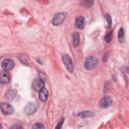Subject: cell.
<instances>
[{
    "label": "cell",
    "mask_w": 129,
    "mask_h": 129,
    "mask_svg": "<svg viewBox=\"0 0 129 129\" xmlns=\"http://www.w3.org/2000/svg\"><path fill=\"white\" fill-rule=\"evenodd\" d=\"M77 115L82 117V118H85L94 117L95 115V113L94 112L87 110V111H84L79 112L77 114Z\"/></svg>",
    "instance_id": "12"
},
{
    "label": "cell",
    "mask_w": 129,
    "mask_h": 129,
    "mask_svg": "<svg viewBox=\"0 0 129 129\" xmlns=\"http://www.w3.org/2000/svg\"><path fill=\"white\" fill-rule=\"evenodd\" d=\"M124 40V31L122 28H121L118 32V41L123 42Z\"/></svg>",
    "instance_id": "15"
},
{
    "label": "cell",
    "mask_w": 129,
    "mask_h": 129,
    "mask_svg": "<svg viewBox=\"0 0 129 129\" xmlns=\"http://www.w3.org/2000/svg\"><path fill=\"white\" fill-rule=\"evenodd\" d=\"M10 75L6 71L2 72L0 75V81L2 84H6L10 81Z\"/></svg>",
    "instance_id": "9"
},
{
    "label": "cell",
    "mask_w": 129,
    "mask_h": 129,
    "mask_svg": "<svg viewBox=\"0 0 129 129\" xmlns=\"http://www.w3.org/2000/svg\"><path fill=\"white\" fill-rule=\"evenodd\" d=\"M32 128H44L45 126L43 124L41 123H36L32 126Z\"/></svg>",
    "instance_id": "18"
},
{
    "label": "cell",
    "mask_w": 129,
    "mask_h": 129,
    "mask_svg": "<svg viewBox=\"0 0 129 129\" xmlns=\"http://www.w3.org/2000/svg\"><path fill=\"white\" fill-rule=\"evenodd\" d=\"M112 101L111 99L107 96H104L102 97L99 101V106L101 108L105 109L111 106L112 104Z\"/></svg>",
    "instance_id": "6"
},
{
    "label": "cell",
    "mask_w": 129,
    "mask_h": 129,
    "mask_svg": "<svg viewBox=\"0 0 129 129\" xmlns=\"http://www.w3.org/2000/svg\"><path fill=\"white\" fill-rule=\"evenodd\" d=\"M37 109V106L35 103L30 102L24 108V112L28 115H31L36 111Z\"/></svg>",
    "instance_id": "5"
},
{
    "label": "cell",
    "mask_w": 129,
    "mask_h": 129,
    "mask_svg": "<svg viewBox=\"0 0 129 129\" xmlns=\"http://www.w3.org/2000/svg\"><path fill=\"white\" fill-rule=\"evenodd\" d=\"M1 111L5 114H10L14 112V108L9 103L6 102H3L1 104Z\"/></svg>",
    "instance_id": "7"
},
{
    "label": "cell",
    "mask_w": 129,
    "mask_h": 129,
    "mask_svg": "<svg viewBox=\"0 0 129 129\" xmlns=\"http://www.w3.org/2000/svg\"><path fill=\"white\" fill-rule=\"evenodd\" d=\"M98 59L94 56H89L85 61L84 68L86 70H90L96 68L98 63Z\"/></svg>",
    "instance_id": "1"
},
{
    "label": "cell",
    "mask_w": 129,
    "mask_h": 129,
    "mask_svg": "<svg viewBox=\"0 0 129 129\" xmlns=\"http://www.w3.org/2000/svg\"><path fill=\"white\" fill-rule=\"evenodd\" d=\"M11 128H23V127L22 126H21V125H19V124H15L13 126H12Z\"/></svg>",
    "instance_id": "21"
},
{
    "label": "cell",
    "mask_w": 129,
    "mask_h": 129,
    "mask_svg": "<svg viewBox=\"0 0 129 129\" xmlns=\"http://www.w3.org/2000/svg\"><path fill=\"white\" fill-rule=\"evenodd\" d=\"M112 37H113V33L112 31H110L109 32H108L105 36L104 39H105V41H106V43H110L111 42V41L112 39Z\"/></svg>",
    "instance_id": "16"
},
{
    "label": "cell",
    "mask_w": 129,
    "mask_h": 129,
    "mask_svg": "<svg viewBox=\"0 0 129 129\" xmlns=\"http://www.w3.org/2000/svg\"><path fill=\"white\" fill-rule=\"evenodd\" d=\"M61 58L67 70L70 73H72L73 72V64L71 58L67 54H63Z\"/></svg>",
    "instance_id": "3"
},
{
    "label": "cell",
    "mask_w": 129,
    "mask_h": 129,
    "mask_svg": "<svg viewBox=\"0 0 129 129\" xmlns=\"http://www.w3.org/2000/svg\"><path fill=\"white\" fill-rule=\"evenodd\" d=\"M80 35L78 33H75L73 35V43L74 47H77L80 43Z\"/></svg>",
    "instance_id": "13"
},
{
    "label": "cell",
    "mask_w": 129,
    "mask_h": 129,
    "mask_svg": "<svg viewBox=\"0 0 129 129\" xmlns=\"http://www.w3.org/2000/svg\"><path fill=\"white\" fill-rule=\"evenodd\" d=\"M44 82L42 79H36L32 83V89L35 91H39L44 88Z\"/></svg>",
    "instance_id": "4"
},
{
    "label": "cell",
    "mask_w": 129,
    "mask_h": 129,
    "mask_svg": "<svg viewBox=\"0 0 129 129\" xmlns=\"http://www.w3.org/2000/svg\"><path fill=\"white\" fill-rule=\"evenodd\" d=\"M14 65V61L10 59H6L2 62V67L6 71H9L13 69Z\"/></svg>",
    "instance_id": "8"
},
{
    "label": "cell",
    "mask_w": 129,
    "mask_h": 129,
    "mask_svg": "<svg viewBox=\"0 0 129 129\" xmlns=\"http://www.w3.org/2000/svg\"><path fill=\"white\" fill-rule=\"evenodd\" d=\"M48 97V92L46 89L44 87L40 90L39 92V99L42 102H45L47 101Z\"/></svg>",
    "instance_id": "11"
},
{
    "label": "cell",
    "mask_w": 129,
    "mask_h": 129,
    "mask_svg": "<svg viewBox=\"0 0 129 129\" xmlns=\"http://www.w3.org/2000/svg\"><path fill=\"white\" fill-rule=\"evenodd\" d=\"M104 17L105 18V19L107 22L108 27L110 28L112 25V20H111V17L110 15L108 14H106L104 15Z\"/></svg>",
    "instance_id": "17"
},
{
    "label": "cell",
    "mask_w": 129,
    "mask_h": 129,
    "mask_svg": "<svg viewBox=\"0 0 129 129\" xmlns=\"http://www.w3.org/2000/svg\"><path fill=\"white\" fill-rule=\"evenodd\" d=\"M15 92L13 90H9L6 93L5 98L7 100L9 101H11L14 99L15 97Z\"/></svg>",
    "instance_id": "14"
},
{
    "label": "cell",
    "mask_w": 129,
    "mask_h": 129,
    "mask_svg": "<svg viewBox=\"0 0 129 129\" xmlns=\"http://www.w3.org/2000/svg\"><path fill=\"white\" fill-rule=\"evenodd\" d=\"M75 26L79 29H83L86 25L85 19L83 17H78L75 20Z\"/></svg>",
    "instance_id": "10"
},
{
    "label": "cell",
    "mask_w": 129,
    "mask_h": 129,
    "mask_svg": "<svg viewBox=\"0 0 129 129\" xmlns=\"http://www.w3.org/2000/svg\"><path fill=\"white\" fill-rule=\"evenodd\" d=\"M93 3V1H83L82 4L84 5V6H87V7H90L92 5Z\"/></svg>",
    "instance_id": "19"
},
{
    "label": "cell",
    "mask_w": 129,
    "mask_h": 129,
    "mask_svg": "<svg viewBox=\"0 0 129 129\" xmlns=\"http://www.w3.org/2000/svg\"><path fill=\"white\" fill-rule=\"evenodd\" d=\"M64 119L63 118H61L60 119V120L59 121V122L57 123V124L56 126L55 127V128H60L61 127V126H62V124H63V123L64 122Z\"/></svg>",
    "instance_id": "20"
},
{
    "label": "cell",
    "mask_w": 129,
    "mask_h": 129,
    "mask_svg": "<svg viewBox=\"0 0 129 129\" xmlns=\"http://www.w3.org/2000/svg\"><path fill=\"white\" fill-rule=\"evenodd\" d=\"M67 16V13L62 12L58 13L54 17L52 23L53 25L55 26H57L61 24L64 20H65L66 17Z\"/></svg>",
    "instance_id": "2"
}]
</instances>
